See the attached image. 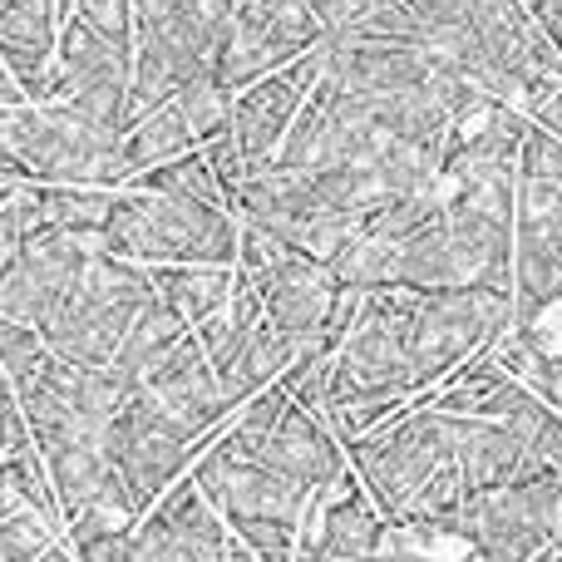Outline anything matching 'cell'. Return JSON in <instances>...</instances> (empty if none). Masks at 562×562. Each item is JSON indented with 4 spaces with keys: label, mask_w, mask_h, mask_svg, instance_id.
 <instances>
[{
    "label": "cell",
    "mask_w": 562,
    "mask_h": 562,
    "mask_svg": "<svg viewBox=\"0 0 562 562\" xmlns=\"http://www.w3.org/2000/svg\"><path fill=\"white\" fill-rule=\"evenodd\" d=\"M562 301V188L518 178L514 213V326H538Z\"/></svg>",
    "instance_id": "8"
},
{
    "label": "cell",
    "mask_w": 562,
    "mask_h": 562,
    "mask_svg": "<svg viewBox=\"0 0 562 562\" xmlns=\"http://www.w3.org/2000/svg\"><path fill=\"white\" fill-rule=\"evenodd\" d=\"M459 419H464V425H459L454 464H459V474H464L469 498L508 488V484H518V479L543 469L533 459V449H528L508 425H498V419H469V415H459Z\"/></svg>",
    "instance_id": "15"
},
{
    "label": "cell",
    "mask_w": 562,
    "mask_h": 562,
    "mask_svg": "<svg viewBox=\"0 0 562 562\" xmlns=\"http://www.w3.org/2000/svg\"><path fill=\"white\" fill-rule=\"evenodd\" d=\"M15 104H30L25 94H20V85H15V75H10L5 65H0V109H15Z\"/></svg>",
    "instance_id": "36"
},
{
    "label": "cell",
    "mask_w": 562,
    "mask_h": 562,
    "mask_svg": "<svg viewBox=\"0 0 562 562\" xmlns=\"http://www.w3.org/2000/svg\"><path fill=\"white\" fill-rule=\"evenodd\" d=\"M306 5H311V15H316L321 35H336V30H346L350 15H356V5H350V0H306Z\"/></svg>",
    "instance_id": "33"
},
{
    "label": "cell",
    "mask_w": 562,
    "mask_h": 562,
    "mask_svg": "<svg viewBox=\"0 0 562 562\" xmlns=\"http://www.w3.org/2000/svg\"><path fill=\"white\" fill-rule=\"evenodd\" d=\"M207 445H198L148 390H138L104 425V459L114 469V479L124 484V494L134 498L138 514H148L193 469V459Z\"/></svg>",
    "instance_id": "5"
},
{
    "label": "cell",
    "mask_w": 562,
    "mask_h": 562,
    "mask_svg": "<svg viewBox=\"0 0 562 562\" xmlns=\"http://www.w3.org/2000/svg\"><path fill=\"white\" fill-rule=\"evenodd\" d=\"M518 380H524V385L533 390L548 409H558V415H562V350H553V346L538 350V356L524 366V375H518Z\"/></svg>",
    "instance_id": "29"
},
{
    "label": "cell",
    "mask_w": 562,
    "mask_h": 562,
    "mask_svg": "<svg viewBox=\"0 0 562 562\" xmlns=\"http://www.w3.org/2000/svg\"><path fill=\"white\" fill-rule=\"evenodd\" d=\"M291 562H330V558H321L316 543H311V538H301V543H296V558H291Z\"/></svg>",
    "instance_id": "37"
},
{
    "label": "cell",
    "mask_w": 562,
    "mask_h": 562,
    "mask_svg": "<svg viewBox=\"0 0 562 562\" xmlns=\"http://www.w3.org/2000/svg\"><path fill=\"white\" fill-rule=\"evenodd\" d=\"M227 562H257L252 553H247V548L243 543H237V538L233 533H227Z\"/></svg>",
    "instance_id": "38"
},
{
    "label": "cell",
    "mask_w": 562,
    "mask_h": 562,
    "mask_svg": "<svg viewBox=\"0 0 562 562\" xmlns=\"http://www.w3.org/2000/svg\"><path fill=\"white\" fill-rule=\"evenodd\" d=\"M562 528V479L538 469L508 488L479 494L435 524V538H464L479 562H533Z\"/></svg>",
    "instance_id": "4"
},
{
    "label": "cell",
    "mask_w": 562,
    "mask_h": 562,
    "mask_svg": "<svg viewBox=\"0 0 562 562\" xmlns=\"http://www.w3.org/2000/svg\"><path fill=\"white\" fill-rule=\"evenodd\" d=\"M198 154H203V164H207V173L217 178V188L227 193V203L237 198V188L247 183V164H243V154H237V138H233V128H217V134H207L203 144H198Z\"/></svg>",
    "instance_id": "28"
},
{
    "label": "cell",
    "mask_w": 562,
    "mask_h": 562,
    "mask_svg": "<svg viewBox=\"0 0 562 562\" xmlns=\"http://www.w3.org/2000/svg\"><path fill=\"white\" fill-rule=\"evenodd\" d=\"M518 178H524V183L562 188V138L548 134V128L533 124V119H528L524 144H518Z\"/></svg>",
    "instance_id": "26"
},
{
    "label": "cell",
    "mask_w": 562,
    "mask_h": 562,
    "mask_svg": "<svg viewBox=\"0 0 562 562\" xmlns=\"http://www.w3.org/2000/svg\"><path fill=\"white\" fill-rule=\"evenodd\" d=\"M144 390L168 409V415L178 419V425L188 429V435L198 439V445H207V439H213L217 429H223L227 419L237 415V405L223 395V385H217L207 356L198 350L193 330H188V336L178 340V346L168 350V356L158 360L154 370H148Z\"/></svg>",
    "instance_id": "12"
},
{
    "label": "cell",
    "mask_w": 562,
    "mask_h": 562,
    "mask_svg": "<svg viewBox=\"0 0 562 562\" xmlns=\"http://www.w3.org/2000/svg\"><path fill=\"white\" fill-rule=\"evenodd\" d=\"M99 247L138 267H233L237 213L198 207L168 193L119 188L99 227Z\"/></svg>",
    "instance_id": "1"
},
{
    "label": "cell",
    "mask_w": 562,
    "mask_h": 562,
    "mask_svg": "<svg viewBox=\"0 0 562 562\" xmlns=\"http://www.w3.org/2000/svg\"><path fill=\"white\" fill-rule=\"evenodd\" d=\"M375 562H439V558H429V553H419V548H409V543H400L395 533L385 538V548H380V558Z\"/></svg>",
    "instance_id": "35"
},
{
    "label": "cell",
    "mask_w": 562,
    "mask_h": 562,
    "mask_svg": "<svg viewBox=\"0 0 562 562\" xmlns=\"http://www.w3.org/2000/svg\"><path fill=\"white\" fill-rule=\"evenodd\" d=\"M10 5H20V0H0V15H5V10H10Z\"/></svg>",
    "instance_id": "41"
},
{
    "label": "cell",
    "mask_w": 562,
    "mask_h": 562,
    "mask_svg": "<svg viewBox=\"0 0 562 562\" xmlns=\"http://www.w3.org/2000/svg\"><path fill=\"white\" fill-rule=\"evenodd\" d=\"M124 188H138V193H168V198H183V203H198V207H217V213H233V203H227V193L217 188V178L207 173L203 154H178L168 158V164L158 168H144V173H134Z\"/></svg>",
    "instance_id": "20"
},
{
    "label": "cell",
    "mask_w": 562,
    "mask_h": 562,
    "mask_svg": "<svg viewBox=\"0 0 562 562\" xmlns=\"http://www.w3.org/2000/svg\"><path fill=\"white\" fill-rule=\"evenodd\" d=\"M154 301V286H148V272L138 262H124V257H109L99 247L89 257L79 286L69 291V301L59 311H49L35 326V336L45 340V350L55 360L75 370H99L114 360L124 330L134 326V316Z\"/></svg>",
    "instance_id": "3"
},
{
    "label": "cell",
    "mask_w": 562,
    "mask_h": 562,
    "mask_svg": "<svg viewBox=\"0 0 562 562\" xmlns=\"http://www.w3.org/2000/svg\"><path fill=\"white\" fill-rule=\"evenodd\" d=\"M316 79H321V49H306L301 59L281 65L277 75L257 79V85H247L233 94L227 128H233V138H237V154H243V164H247V178L262 173V168L277 158L281 138H286V128L296 124V114H301V104H306V94L316 89Z\"/></svg>",
    "instance_id": "9"
},
{
    "label": "cell",
    "mask_w": 562,
    "mask_h": 562,
    "mask_svg": "<svg viewBox=\"0 0 562 562\" xmlns=\"http://www.w3.org/2000/svg\"><path fill=\"white\" fill-rule=\"evenodd\" d=\"M193 148H198L193 128L183 124V114H178L173 99H168V104L148 109V114L124 134V164H128V178L144 173V168L168 164V158H178V154H193Z\"/></svg>",
    "instance_id": "19"
},
{
    "label": "cell",
    "mask_w": 562,
    "mask_h": 562,
    "mask_svg": "<svg viewBox=\"0 0 562 562\" xmlns=\"http://www.w3.org/2000/svg\"><path fill=\"white\" fill-rule=\"evenodd\" d=\"M350 5H356V10H366V5H375V0H350Z\"/></svg>",
    "instance_id": "42"
},
{
    "label": "cell",
    "mask_w": 562,
    "mask_h": 562,
    "mask_svg": "<svg viewBox=\"0 0 562 562\" xmlns=\"http://www.w3.org/2000/svg\"><path fill=\"white\" fill-rule=\"evenodd\" d=\"M385 538H390V524L375 514L366 488L356 484L350 494L321 504V524H316V533H311V543L330 562H375Z\"/></svg>",
    "instance_id": "16"
},
{
    "label": "cell",
    "mask_w": 562,
    "mask_h": 562,
    "mask_svg": "<svg viewBox=\"0 0 562 562\" xmlns=\"http://www.w3.org/2000/svg\"><path fill=\"white\" fill-rule=\"evenodd\" d=\"M99 252V233H65V227H40L20 257L0 277V316L20 321L35 330L49 311H59L69 301V291L79 286L89 257Z\"/></svg>",
    "instance_id": "7"
},
{
    "label": "cell",
    "mask_w": 562,
    "mask_h": 562,
    "mask_svg": "<svg viewBox=\"0 0 562 562\" xmlns=\"http://www.w3.org/2000/svg\"><path fill=\"white\" fill-rule=\"evenodd\" d=\"M173 109L183 114V124L193 128V138L203 144L207 134H217V128L227 124V114H233V94H227L223 85L213 79V69L198 79H188L183 89L173 94Z\"/></svg>",
    "instance_id": "23"
},
{
    "label": "cell",
    "mask_w": 562,
    "mask_h": 562,
    "mask_svg": "<svg viewBox=\"0 0 562 562\" xmlns=\"http://www.w3.org/2000/svg\"><path fill=\"white\" fill-rule=\"evenodd\" d=\"M524 10L533 15V25L548 35V45L562 55V0H524Z\"/></svg>",
    "instance_id": "32"
},
{
    "label": "cell",
    "mask_w": 562,
    "mask_h": 562,
    "mask_svg": "<svg viewBox=\"0 0 562 562\" xmlns=\"http://www.w3.org/2000/svg\"><path fill=\"white\" fill-rule=\"evenodd\" d=\"M69 20L89 25L94 35L114 40V45H128V49H134V0H75Z\"/></svg>",
    "instance_id": "27"
},
{
    "label": "cell",
    "mask_w": 562,
    "mask_h": 562,
    "mask_svg": "<svg viewBox=\"0 0 562 562\" xmlns=\"http://www.w3.org/2000/svg\"><path fill=\"white\" fill-rule=\"evenodd\" d=\"M15 188H20V183H10V178H0V207L10 203V193H15Z\"/></svg>",
    "instance_id": "39"
},
{
    "label": "cell",
    "mask_w": 562,
    "mask_h": 562,
    "mask_svg": "<svg viewBox=\"0 0 562 562\" xmlns=\"http://www.w3.org/2000/svg\"><path fill=\"white\" fill-rule=\"evenodd\" d=\"M20 445H30V425H25V409H20L5 370H0V454H10V449H20Z\"/></svg>",
    "instance_id": "30"
},
{
    "label": "cell",
    "mask_w": 562,
    "mask_h": 562,
    "mask_svg": "<svg viewBox=\"0 0 562 562\" xmlns=\"http://www.w3.org/2000/svg\"><path fill=\"white\" fill-rule=\"evenodd\" d=\"M223 524L257 562H291L296 558V543H301L296 524H277V518H223Z\"/></svg>",
    "instance_id": "24"
},
{
    "label": "cell",
    "mask_w": 562,
    "mask_h": 562,
    "mask_svg": "<svg viewBox=\"0 0 562 562\" xmlns=\"http://www.w3.org/2000/svg\"><path fill=\"white\" fill-rule=\"evenodd\" d=\"M188 479L203 488V498L223 518H277V524L301 528V514H306V504H311L306 488L281 479L277 469L223 459V454H213V449H203V454L193 459Z\"/></svg>",
    "instance_id": "11"
},
{
    "label": "cell",
    "mask_w": 562,
    "mask_h": 562,
    "mask_svg": "<svg viewBox=\"0 0 562 562\" xmlns=\"http://www.w3.org/2000/svg\"><path fill=\"white\" fill-rule=\"evenodd\" d=\"M59 10L55 0H20L0 15V65L15 75L20 94L30 104H45V79L55 65V45H59Z\"/></svg>",
    "instance_id": "14"
},
{
    "label": "cell",
    "mask_w": 562,
    "mask_h": 562,
    "mask_svg": "<svg viewBox=\"0 0 562 562\" xmlns=\"http://www.w3.org/2000/svg\"><path fill=\"white\" fill-rule=\"evenodd\" d=\"M459 415L409 400V409H400L390 425H380L370 439L346 445V464L360 479L366 498L375 504V514L390 528H405V514L415 504V494L439 474L445 464H454L459 449Z\"/></svg>",
    "instance_id": "2"
},
{
    "label": "cell",
    "mask_w": 562,
    "mask_h": 562,
    "mask_svg": "<svg viewBox=\"0 0 562 562\" xmlns=\"http://www.w3.org/2000/svg\"><path fill=\"white\" fill-rule=\"evenodd\" d=\"M257 296H262L267 326L277 330V340L291 350V360H296V356H306V350H321V330H326L330 311H336L340 286L326 262L286 252L277 262V272L257 286Z\"/></svg>",
    "instance_id": "10"
},
{
    "label": "cell",
    "mask_w": 562,
    "mask_h": 562,
    "mask_svg": "<svg viewBox=\"0 0 562 562\" xmlns=\"http://www.w3.org/2000/svg\"><path fill=\"white\" fill-rule=\"evenodd\" d=\"M144 390V380L128 375V370H119L114 360L99 370H75V385H69V405L79 409V415L89 419V425L104 429L109 419L119 415V409L128 405V400Z\"/></svg>",
    "instance_id": "22"
},
{
    "label": "cell",
    "mask_w": 562,
    "mask_h": 562,
    "mask_svg": "<svg viewBox=\"0 0 562 562\" xmlns=\"http://www.w3.org/2000/svg\"><path fill=\"white\" fill-rule=\"evenodd\" d=\"M528 119H533V124H543L548 134H558V138H562V85H558L553 94H548L543 104H538V109H533V114H528Z\"/></svg>",
    "instance_id": "34"
},
{
    "label": "cell",
    "mask_w": 562,
    "mask_h": 562,
    "mask_svg": "<svg viewBox=\"0 0 562 562\" xmlns=\"http://www.w3.org/2000/svg\"><path fill=\"white\" fill-rule=\"evenodd\" d=\"M40 227H45V213H40L35 183H20L15 193H10V203L0 207V277H5V267L15 262L20 247H25Z\"/></svg>",
    "instance_id": "25"
},
{
    "label": "cell",
    "mask_w": 562,
    "mask_h": 562,
    "mask_svg": "<svg viewBox=\"0 0 562 562\" xmlns=\"http://www.w3.org/2000/svg\"><path fill=\"white\" fill-rule=\"evenodd\" d=\"M247 464L277 469L281 479L306 488L311 498H326L330 488L350 474L340 439L321 425V415H311V409H301V405H286V415L277 419V429L262 439V449H257Z\"/></svg>",
    "instance_id": "13"
},
{
    "label": "cell",
    "mask_w": 562,
    "mask_h": 562,
    "mask_svg": "<svg viewBox=\"0 0 562 562\" xmlns=\"http://www.w3.org/2000/svg\"><path fill=\"white\" fill-rule=\"evenodd\" d=\"M321 40L326 35H321L306 0H243L233 25H227L223 49L213 59V79L227 94H237V89L301 59L306 49H316Z\"/></svg>",
    "instance_id": "6"
},
{
    "label": "cell",
    "mask_w": 562,
    "mask_h": 562,
    "mask_svg": "<svg viewBox=\"0 0 562 562\" xmlns=\"http://www.w3.org/2000/svg\"><path fill=\"white\" fill-rule=\"evenodd\" d=\"M25 514V494H20V469L10 454H0V524Z\"/></svg>",
    "instance_id": "31"
},
{
    "label": "cell",
    "mask_w": 562,
    "mask_h": 562,
    "mask_svg": "<svg viewBox=\"0 0 562 562\" xmlns=\"http://www.w3.org/2000/svg\"><path fill=\"white\" fill-rule=\"evenodd\" d=\"M148 272V286H154L158 301L183 316V326H203V321L223 316L227 301H233V267H144Z\"/></svg>",
    "instance_id": "17"
},
{
    "label": "cell",
    "mask_w": 562,
    "mask_h": 562,
    "mask_svg": "<svg viewBox=\"0 0 562 562\" xmlns=\"http://www.w3.org/2000/svg\"><path fill=\"white\" fill-rule=\"evenodd\" d=\"M119 188H75V183H35L45 227H65V233H99L109 217Z\"/></svg>",
    "instance_id": "21"
},
{
    "label": "cell",
    "mask_w": 562,
    "mask_h": 562,
    "mask_svg": "<svg viewBox=\"0 0 562 562\" xmlns=\"http://www.w3.org/2000/svg\"><path fill=\"white\" fill-rule=\"evenodd\" d=\"M183 336H188L183 316H178V311L168 306V301H158V296H154V301H148V306L134 316V326L124 330V340H119V350H114V366L144 380L148 370H154L158 360H164Z\"/></svg>",
    "instance_id": "18"
},
{
    "label": "cell",
    "mask_w": 562,
    "mask_h": 562,
    "mask_svg": "<svg viewBox=\"0 0 562 562\" xmlns=\"http://www.w3.org/2000/svg\"><path fill=\"white\" fill-rule=\"evenodd\" d=\"M533 562H562V558H558V553H553V548H548V553H538V558H533Z\"/></svg>",
    "instance_id": "40"
}]
</instances>
